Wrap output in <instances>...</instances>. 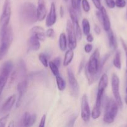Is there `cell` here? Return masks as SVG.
I'll list each match as a JSON object with an SVG mask.
<instances>
[{
	"label": "cell",
	"mask_w": 127,
	"mask_h": 127,
	"mask_svg": "<svg viewBox=\"0 0 127 127\" xmlns=\"http://www.w3.org/2000/svg\"><path fill=\"white\" fill-rule=\"evenodd\" d=\"M67 76H68V83H69L72 93H73L74 95H77L78 91H79V86H78L77 79L75 78L74 74L71 68H69L67 69Z\"/></svg>",
	"instance_id": "12"
},
{
	"label": "cell",
	"mask_w": 127,
	"mask_h": 127,
	"mask_svg": "<svg viewBox=\"0 0 127 127\" xmlns=\"http://www.w3.org/2000/svg\"><path fill=\"white\" fill-rule=\"evenodd\" d=\"M73 55H74V53H73V50L69 49L68 50H67V52H66L65 54L63 63V64L64 66H68V64L71 63V62H72V60H73Z\"/></svg>",
	"instance_id": "22"
},
{
	"label": "cell",
	"mask_w": 127,
	"mask_h": 127,
	"mask_svg": "<svg viewBox=\"0 0 127 127\" xmlns=\"http://www.w3.org/2000/svg\"><path fill=\"white\" fill-rule=\"evenodd\" d=\"M76 119H77V116H75V117H74L72 118V119L70 120V121L68 122L67 126L73 127V125H74V123H75V122Z\"/></svg>",
	"instance_id": "40"
},
{
	"label": "cell",
	"mask_w": 127,
	"mask_h": 127,
	"mask_svg": "<svg viewBox=\"0 0 127 127\" xmlns=\"http://www.w3.org/2000/svg\"><path fill=\"white\" fill-rule=\"evenodd\" d=\"M121 42H122V46L123 47V49H124L125 52V55H126V59H127V45L126 44V43L125 42V41L123 40L122 38H121Z\"/></svg>",
	"instance_id": "36"
},
{
	"label": "cell",
	"mask_w": 127,
	"mask_h": 127,
	"mask_svg": "<svg viewBox=\"0 0 127 127\" xmlns=\"http://www.w3.org/2000/svg\"><path fill=\"white\" fill-rule=\"evenodd\" d=\"M65 1H67V0H65Z\"/></svg>",
	"instance_id": "50"
},
{
	"label": "cell",
	"mask_w": 127,
	"mask_h": 127,
	"mask_svg": "<svg viewBox=\"0 0 127 127\" xmlns=\"http://www.w3.org/2000/svg\"><path fill=\"white\" fill-rule=\"evenodd\" d=\"M46 115H43V116L41 118V122H40V124L39 125V126L40 127H44L45 126V123H46Z\"/></svg>",
	"instance_id": "38"
},
{
	"label": "cell",
	"mask_w": 127,
	"mask_h": 127,
	"mask_svg": "<svg viewBox=\"0 0 127 127\" xmlns=\"http://www.w3.org/2000/svg\"><path fill=\"white\" fill-rule=\"evenodd\" d=\"M46 37H49V38H52L54 36V31L52 29L50 28L47 30L46 32Z\"/></svg>",
	"instance_id": "34"
},
{
	"label": "cell",
	"mask_w": 127,
	"mask_h": 127,
	"mask_svg": "<svg viewBox=\"0 0 127 127\" xmlns=\"http://www.w3.org/2000/svg\"><path fill=\"white\" fill-rule=\"evenodd\" d=\"M31 33H32V35L36 36L39 40H45L46 37V32H45L44 29L41 26H36L32 27L31 30Z\"/></svg>",
	"instance_id": "17"
},
{
	"label": "cell",
	"mask_w": 127,
	"mask_h": 127,
	"mask_svg": "<svg viewBox=\"0 0 127 127\" xmlns=\"http://www.w3.org/2000/svg\"><path fill=\"white\" fill-rule=\"evenodd\" d=\"M92 2H93V4H94L95 6L98 9H100V7H102V6H101L100 1V0H92Z\"/></svg>",
	"instance_id": "39"
},
{
	"label": "cell",
	"mask_w": 127,
	"mask_h": 127,
	"mask_svg": "<svg viewBox=\"0 0 127 127\" xmlns=\"http://www.w3.org/2000/svg\"><path fill=\"white\" fill-rule=\"evenodd\" d=\"M76 2H77V10H76V12H77V14L80 15L81 14L80 4H81V2H82V0H76Z\"/></svg>",
	"instance_id": "37"
},
{
	"label": "cell",
	"mask_w": 127,
	"mask_h": 127,
	"mask_svg": "<svg viewBox=\"0 0 127 127\" xmlns=\"http://www.w3.org/2000/svg\"><path fill=\"white\" fill-rule=\"evenodd\" d=\"M41 47L40 40L36 37L32 35L28 40V50L37 51Z\"/></svg>",
	"instance_id": "18"
},
{
	"label": "cell",
	"mask_w": 127,
	"mask_h": 127,
	"mask_svg": "<svg viewBox=\"0 0 127 127\" xmlns=\"http://www.w3.org/2000/svg\"><path fill=\"white\" fill-rule=\"evenodd\" d=\"M83 66H84V60H82V62H81V63H80V64L79 70H78V72H79V73L81 71V70H82V69H83Z\"/></svg>",
	"instance_id": "45"
},
{
	"label": "cell",
	"mask_w": 127,
	"mask_h": 127,
	"mask_svg": "<svg viewBox=\"0 0 127 127\" xmlns=\"http://www.w3.org/2000/svg\"><path fill=\"white\" fill-rule=\"evenodd\" d=\"M49 66L50 69H51V71H52V74L55 76H57L60 75L59 74V67L54 63L53 62H49Z\"/></svg>",
	"instance_id": "27"
},
{
	"label": "cell",
	"mask_w": 127,
	"mask_h": 127,
	"mask_svg": "<svg viewBox=\"0 0 127 127\" xmlns=\"http://www.w3.org/2000/svg\"><path fill=\"white\" fill-rule=\"evenodd\" d=\"M59 48L62 51H65L67 48V38H66L65 34L64 33H61L60 35L59 40Z\"/></svg>",
	"instance_id": "23"
},
{
	"label": "cell",
	"mask_w": 127,
	"mask_h": 127,
	"mask_svg": "<svg viewBox=\"0 0 127 127\" xmlns=\"http://www.w3.org/2000/svg\"><path fill=\"white\" fill-rule=\"evenodd\" d=\"M100 53L98 49H96L90 57L89 61L85 67V75L89 84L94 83L99 77L102 72L103 65L107 60L103 58L101 62L99 60Z\"/></svg>",
	"instance_id": "1"
},
{
	"label": "cell",
	"mask_w": 127,
	"mask_h": 127,
	"mask_svg": "<svg viewBox=\"0 0 127 127\" xmlns=\"http://www.w3.org/2000/svg\"><path fill=\"white\" fill-rule=\"evenodd\" d=\"M37 119V115L36 114H29L26 112L22 119V124L25 127H31L35 124Z\"/></svg>",
	"instance_id": "16"
},
{
	"label": "cell",
	"mask_w": 127,
	"mask_h": 127,
	"mask_svg": "<svg viewBox=\"0 0 127 127\" xmlns=\"http://www.w3.org/2000/svg\"><path fill=\"white\" fill-rule=\"evenodd\" d=\"M126 93H127V89H126Z\"/></svg>",
	"instance_id": "48"
},
{
	"label": "cell",
	"mask_w": 127,
	"mask_h": 127,
	"mask_svg": "<svg viewBox=\"0 0 127 127\" xmlns=\"http://www.w3.org/2000/svg\"><path fill=\"white\" fill-rule=\"evenodd\" d=\"M57 20V15H56V5L54 2H52L51 5V8L49 14L47 15L46 18V24L47 27H51L55 24Z\"/></svg>",
	"instance_id": "13"
},
{
	"label": "cell",
	"mask_w": 127,
	"mask_h": 127,
	"mask_svg": "<svg viewBox=\"0 0 127 127\" xmlns=\"http://www.w3.org/2000/svg\"><path fill=\"white\" fill-rule=\"evenodd\" d=\"M94 31L97 34H100L101 33V29L99 27V26H97V25H95Z\"/></svg>",
	"instance_id": "43"
},
{
	"label": "cell",
	"mask_w": 127,
	"mask_h": 127,
	"mask_svg": "<svg viewBox=\"0 0 127 127\" xmlns=\"http://www.w3.org/2000/svg\"><path fill=\"white\" fill-rule=\"evenodd\" d=\"M47 15V9L44 0H38V6L37 7V21H42L46 18Z\"/></svg>",
	"instance_id": "14"
},
{
	"label": "cell",
	"mask_w": 127,
	"mask_h": 127,
	"mask_svg": "<svg viewBox=\"0 0 127 127\" xmlns=\"http://www.w3.org/2000/svg\"><path fill=\"white\" fill-rule=\"evenodd\" d=\"M86 39H87V42H89V43H91V42H92L93 41V37L92 34L88 33V35H87V38Z\"/></svg>",
	"instance_id": "42"
},
{
	"label": "cell",
	"mask_w": 127,
	"mask_h": 127,
	"mask_svg": "<svg viewBox=\"0 0 127 127\" xmlns=\"http://www.w3.org/2000/svg\"><path fill=\"white\" fill-rule=\"evenodd\" d=\"M91 112L87 95L86 94L82 96L81 100V118L85 122L89 121Z\"/></svg>",
	"instance_id": "10"
},
{
	"label": "cell",
	"mask_w": 127,
	"mask_h": 127,
	"mask_svg": "<svg viewBox=\"0 0 127 127\" xmlns=\"http://www.w3.org/2000/svg\"><path fill=\"white\" fill-rule=\"evenodd\" d=\"M108 42H109L110 47L113 50H116L118 47V44H117V39H116L115 35L113 33V31L112 29H110L108 31Z\"/></svg>",
	"instance_id": "21"
},
{
	"label": "cell",
	"mask_w": 127,
	"mask_h": 127,
	"mask_svg": "<svg viewBox=\"0 0 127 127\" xmlns=\"http://www.w3.org/2000/svg\"><path fill=\"white\" fill-rule=\"evenodd\" d=\"M9 117V114H7L0 119V127H4L6 126Z\"/></svg>",
	"instance_id": "31"
},
{
	"label": "cell",
	"mask_w": 127,
	"mask_h": 127,
	"mask_svg": "<svg viewBox=\"0 0 127 127\" xmlns=\"http://www.w3.org/2000/svg\"><path fill=\"white\" fill-rule=\"evenodd\" d=\"M56 83H57V88L59 91H62L65 89L66 83L63 78L60 75L56 76Z\"/></svg>",
	"instance_id": "26"
},
{
	"label": "cell",
	"mask_w": 127,
	"mask_h": 127,
	"mask_svg": "<svg viewBox=\"0 0 127 127\" xmlns=\"http://www.w3.org/2000/svg\"><path fill=\"white\" fill-rule=\"evenodd\" d=\"M20 19L25 24H32L37 21V8L32 2L24 3L20 10Z\"/></svg>",
	"instance_id": "2"
},
{
	"label": "cell",
	"mask_w": 127,
	"mask_h": 127,
	"mask_svg": "<svg viewBox=\"0 0 127 127\" xmlns=\"http://www.w3.org/2000/svg\"><path fill=\"white\" fill-rule=\"evenodd\" d=\"M105 1L107 6L109 8L113 9L115 7V2L114 0H105Z\"/></svg>",
	"instance_id": "33"
},
{
	"label": "cell",
	"mask_w": 127,
	"mask_h": 127,
	"mask_svg": "<svg viewBox=\"0 0 127 127\" xmlns=\"http://www.w3.org/2000/svg\"><path fill=\"white\" fill-rule=\"evenodd\" d=\"M99 10L100 11L101 20L103 22V29H104L106 32H108L111 29V23L109 17L108 16V14H107L105 8L103 6H102Z\"/></svg>",
	"instance_id": "15"
},
{
	"label": "cell",
	"mask_w": 127,
	"mask_h": 127,
	"mask_svg": "<svg viewBox=\"0 0 127 127\" xmlns=\"http://www.w3.org/2000/svg\"><path fill=\"white\" fill-rule=\"evenodd\" d=\"M64 14V11L63 6H61V7H60V15H61V17H63Z\"/></svg>",
	"instance_id": "44"
},
{
	"label": "cell",
	"mask_w": 127,
	"mask_h": 127,
	"mask_svg": "<svg viewBox=\"0 0 127 127\" xmlns=\"http://www.w3.org/2000/svg\"><path fill=\"white\" fill-rule=\"evenodd\" d=\"M15 102H16V95L14 94L9 97L2 105V109H1L2 111L3 112H7L10 111L13 107Z\"/></svg>",
	"instance_id": "19"
},
{
	"label": "cell",
	"mask_w": 127,
	"mask_h": 127,
	"mask_svg": "<svg viewBox=\"0 0 127 127\" xmlns=\"http://www.w3.org/2000/svg\"><path fill=\"white\" fill-rule=\"evenodd\" d=\"M11 15V6L10 0H5L0 17V35L8 27Z\"/></svg>",
	"instance_id": "5"
},
{
	"label": "cell",
	"mask_w": 127,
	"mask_h": 127,
	"mask_svg": "<svg viewBox=\"0 0 127 127\" xmlns=\"http://www.w3.org/2000/svg\"><path fill=\"white\" fill-rule=\"evenodd\" d=\"M118 105L115 100L110 99L107 101L105 106L103 121L106 124H112L114 122L118 111Z\"/></svg>",
	"instance_id": "4"
},
{
	"label": "cell",
	"mask_w": 127,
	"mask_h": 127,
	"mask_svg": "<svg viewBox=\"0 0 127 127\" xmlns=\"http://www.w3.org/2000/svg\"><path fill=\"white\" fill-rule=\"evenodd\" d=\"M113 64L117 69H120L122 68V63H121V53L119 51L117 52L115 58L113 61Z\"/></svg>",
	"instance_id": "24"
},
{
	"label": "cell",
	"mask_w": 127,
	"mask_h": 127,
	"mask_svg": "<svg viewBox=\"0 0 127 127\" xmlns=\"http://www.w3.org/2000/svg\"><path fill=\"white\" fill-rule=\"evenodd\" d=\"M13 69V63L11 61L5 62L0 73V95L8 80L9 76Z\"/></svg>",
	"instance_id": "6"
},
{
	"label": "cell",
	"mask_w": 127,
	"mask_h": 127,
	"mask_svg": "<svg viewBox=\"0 0 127 127\" xmlns=\"http://www.w3.org/2000/svg\"><path fill=\"white\" fill-rule=\"evenodd\" d=\"M127 4V2L125 0H116L115 1V6L119 8H123L125 7Z\"/></svg>",
	"instance_id": "32"
},
{
	"label": "cell",
	"mask_w": 127,
	"mask_h": 127,
	"mask_svg": "<svg viewBox=\"0 0 127 127\" xmlns=\"http://www.w3.org/2000/svg\"><path fill=\"white\" fill-rule=\"evenodd\" d=\"M53 62L57 66L59 67L60 65H61V58H60L59 57H57V58H56L54 60Z\"/></svg>",
	"instance_id": "41"
},
{
	"label": "cell",
	"mask_w": 127,
	"mask_h": 127,
	"mask_svg": "<svg viewBox=\"0 0 127 127\" xmlns=\"http://www.w3.org/2000/svg\"><path fill=\"white\" fill-rule=\"evenodd\" d=\"M0 61L3 59L8 52L9 47L13 40V32L12 27L9 26L7 29L0 35Z\"/></svg>",
	"instance_id": "3"
},
{
	"label": "cell",
	"mask_w": 127,
	"mask_h": 127,
	"mask_svg": "<svg viewBox=\"0 0 127 127\" xmlns=\"http://www.w3.org/2000/svg\"><path fill=\"white\" fill-rule=\"evenodd\" d=\"M108 78L107 74L104 73L102 74L101 76L100 79L99 83H98V91H97L103 92L104 93L105 90L106 88L108 86Z\"/></svg>",
	"instance_id": "20"
},
{
	"label": "cell",
	"mask_w": 127,
	"mask_h": 127,
	"mask_svg": "<svg viewBox=\"0 0 127 127\" xmlns=\"http://www.w3.org/2000/svg\"></svg>",
	"instance_id": "49"
},
{
	"label": "cell",
	"mask_w": 127,
	"mask_h": 127,
	"mask_svg": "<svg viewBox=\"0 0 127 127\" xmlns=\"http://www.w3.org/2000/svg\"><path fill=\"white\" fill-rule=\"evenodd\" d=\"M68 11H69V14L70 16L71 21H72V23L73 24V28H74L75 30V32L77 39H78V40H80L82 37V32L80 27L79 26V24H78L77 12L72 7H69Z\"/></svg>",
	"instance_id": "9"
},
{
	"label": "cell",
	"mask_w": 127,
	"mask_h": 127,
	"mask_svg": "<svg viewBox=\"0 0 127 127\" xmlns=\"http://www.w3.org/2000/svg\"><path fill=\"white\" fill-rule=\"evenodd\" d=\"M112 89L115 100L117 102L119 107H123L122 98L120 94V79L118 76L113 73L112 76Z\"/></svg>",
	"instance_id": "7"
},
{
	"label": "cell",
	"mask_w": 127,
	"mask_h": 127,
	"mask_svg": "<svg viewBox=\"0 0 127 127\" xmlns=\"http://www.w3.org/2000/svg\"><path fill=\"white\" fill-rule=\"evenodd\" d=\"M81 4H82V8H83V11L85 12H88L90 9V6L89 2L87 0H82L81 2Z\"/></svg>",
	"instance_id": "30"
},
{
	"label": "cell",
	"mask_w": 127,
	"mask_h": 127,
	"mask_svg": "<svg viewBox=\"0 0 127 127\" xmlns=\"http://www.w3.org/2000/svg\"><path fill=\"white\" fill-rule=\"evenodd\" d=\"M125 102L127 105V97H126V98H125Z\"/></svg>",
	"instance_id": "47"
},
{
	"label": "cell",
	"mask_w": 127,
	"mask_h": 127,
	"mask_svg": "<svg viewBox=\"0 0 127 127\" xmlns=\"http://www.w3.org/2000/svg\"><path fill=\"white\" fill-rule=\"evenodd\" d=\"M92 48H93V46L90 44V43H87L85 45L84 47V50L86 53H90L91 52V51L92 50Z\"/></svg>",
	"instance_id": "35"
},
{
	"label": "cell",
	"mask_w": 127,
	"mask_h": 127,
	"mask_svg": "<svg viewBox=\"0 0 127 127\" xmlns=\"http://www.w3.org/2000/svg\"><path fill=\"white\" fill-rule=\"evenodd\" d=\"M66 31L68 37V45L70 49L73 50L77 47V37L72 21L67 20L66 24Z\"/></svg>",
	"instance_id": "8"
},
{
	"label": "cell",
	"mask_w": 127,
	"mask_h": 127,
	"mask_svg": "<svg viewBox=\"0 0 127 127\" xmlns=\"http://www.w3.org/2000/svg\"><path fill=\"white\" fill-rule=\"evenodd\" d=\"M39 59L40 62H41V63H42V64L44 66L46 67V68L48 67L49 63L46 55L44 54V53H40L39 55Z\"/></svg>",
	"instance_id": "28"
},
{
	"label": "cell",
	"mask_w": 127,
	"mask_h": 127,
	"mask_svg": "<svg viewBox=\"0 0 127 127\" xmlns=\"http://www.w3.org/2000/svg\"><path fill=\"white\" fill-rule=\"evenodd\" d=\"M14 122H10V124L9 125V127H14Z\"/></svg>",
	"instance_id": "46"
},
{
	"label": "cell",
	"mask_w": 127,
	"mask_h": 127,
	"mask_svg": "<svg viewBox=\"0 0 127 127\" xmlns=\"http://www.w3.org/2000/svg\"><path fill=\"white\" fill-rule=\"evenodd\" d=\"M82 30L84 35H87L90 32V25L89 21L86 18H83L82 21Z\"/></svg>",
	"instance_id": "25"
},
{
	"label": "cell",
	"mask_w": 127,
	"mask_h": 127,
	"mask_svg": "<svg viewBox=\"0 0 127 127\" xmlns=\"http://www.w3.org/2000/svg\"><path fill=\"white\" fill-rule=\"evenodd\" d=\"M101 108L94 107L92 110V112H91V116L93 119H97L100 116L101 114Z\"/></svg>",
	"instance_id": "29"
},
{
	"label": "cell",
	"mask_w": 127,
	"mask_h": 127,
	"mask_svg": "<svg viewBox=\"0 0 127 127\" xmlns=\"http://www.w3.org/2000/svg\"><path fill=\"white\" fill-rule=\"evenodd\" d=\"M27 84H28V83L26 79H23L17 84V90L18 92V99L16 102V107H19L21 105L22 99H23V97L26 93V89H27Z\"/></svg>",
	"instance_id": "11"
}]
</instances>
